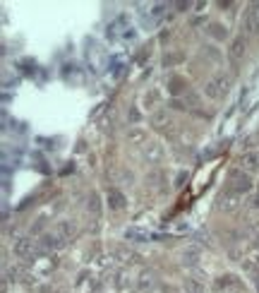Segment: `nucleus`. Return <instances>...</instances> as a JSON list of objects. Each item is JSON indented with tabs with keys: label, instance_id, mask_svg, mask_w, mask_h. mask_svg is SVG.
<instances>
[{
	"label": "nucleus",
	"instance_id": "10",
	"mask_svg": "<svg viewBox=\"0 0 259 293\" xmlns=\"http://www.w3.org/2000/svg\"><path fill=\"white\" fill-rule=\"evenodd\" d=\"M206 277H187V279L182 281V293H204L206 291V286H204V281Z\"/></svg>",
	"mask_w": 259,
	"mask_h": 293
},
{
	"label": "nucleus",
	"instance_id": "1",
	"mask_svg": "<svg viewBox=\"0 0 259 293\" xmlns=\"http://www.w3.org/2000/svg\"><path fill=\"white\" fill-rule=\"evenodd\" d=\"M231 84H233V80L228 72H216V75L204 84V97L211 98V101H221V98L231 92Z\"/></svg>",
	"mask_w": 259,
	"mask_h": 293
},
{
	"label": "nucleus",
	"instance_id": "7",
	"mask_svg": "<svg viewBox=\"0 0 259 293\" xmlns=\"http://www.w3.org/2000/svg\"><path fill=\"white\" fill-rule=\"evenodd\" d=\"M238 164L245 173H259V152H245L238 159Z\"/></svg>",
	"mask_w": 259,
	"mask_h": 293
},
{
	"label": "nucleus",
	"instance_id": "13",
	"mask_svg": "<svg viewBox=\"0 0 259 293\" xmlns=\"http://www.w3.org/2000/svg\"><path fill=\"white\" fill-rule=\"evenodd\" d=\"M245 29H247V34H259V7H257V2L247 10Z\"/></svg>",
	"mask_w": 259,
	"mask_h": 293
},
{
	"label": "nucleus",
	"instance_id": "17",
	"mask_svg": "<svg viewBox=\"0 0 259 293\" xmlns=\"http://www.w3.org/2000/svg\"><path fill=\"white\" fill-rule=\"evenodd\" d=\"M127 142H130V144H147V132L132 127V130L127 132Z\"/></svg>",
	"mask_w": 259,
	"mask_h": 293
},
{
	"label": "nucleus",
	"instance_id": "18",
	"mask_svg": "<svg viewBox=\"0 0 259 293\" xmlns=\"http://www.w3.org/2000/svg\"><path fill=\"white\" fill-rule=\"evenodd\" d=\"M125 240L144 243V240H149V233H144V231H137V228H127V231H125Z\"/></svg>",
	"mask_w": 259,
	"mask_h": 293
},
{
	"label": "nucleus",
	"instance_id": "25",
	"mask_svg": "<svg viewBox=\"0 0 259 293\" xmlns=\"http://www.w3.org/2000/svg\"><path fill=\"white\" fill-rule=\"evenodd\" d=\"M252 284H255V289H257V293H259V272L252 274Z\"/></svg>",
	"mask_w": 259,
	"mask_h": 293
},
{
	"label": "nucleus",
	"instance_id": "21",
	"mask_svg": "<svg viewBox=\"0 0 259 293\" xmlns=\"http://www.w3.org/2000/svg\"><path fill=\"white\" fill-rule=\"evenodd\" d=\"M156 98H159V92H156V89H151L149 94L144 97V106H147V108H154V103H156Z\"/></svg>",
	"mask_w": 259,
	"mask_h": 293
},
{
	"label": "nucleus",
	"instance_id": "20",
	"mask_svg": "<svg viewBox=\"0 0 259 293\" xmlns=\"http://www.w3.org/2000/svg\"><path fill=\"white\" fill-rule=\"evenodd\" d=\"M185 87H187V84L182 82L180 77H173V80H171V92H173V94H177V92H182Z\"/></svg>",
	"mask_w": 259,
	"mask_h": 293
},
{
	"label": "nucleus",
	"instance_id": "19",
	"mask_svg": "<svg viewBox=\"0 0 259 293\" xmlns=\"http://www.w3.org/2000/svg\"><path fill=\"white\" fill-rule=\"evenodd\" d=\"M139 286H142V289H151V286H154V274H151V272H144V274L139 277Z\"/></svg>",
	"mask_w": 259,
	"mask_h": 293
},
{
	"label": "nucleus",
	"instance_id": "5",
	"mask_svg": "<svg viewBox=\"0 0 259 293\" xmlns=\"http://www.w3.org/2000/svg\"><path fill=\"white\" fill-rule=\"evenodd\" d=\"M240 199H243V195H238V193H233V190H223L221 195H218V209L223 211H235L238 207H240Z\"/></svg>",
	"mask_w": 259,
	"mask_h": 293
},
{
	"label": "nucleus",
	"instance_id": "14",
	"mask_svg": "<svg viewBox=\"0 0 259 293\" xmlns=\"http://www.w3.org/2000/svg\"><path fill=\"white\" fill-rule=\"evenodd\" d=\"M199 260H202V250L194 248V245H190V248L182 250V260H180V262H182V267H197Z\"/></svg>",
	"mask_w": 259,
	"mask_h": 293
},
{
	"label": "nucleus",
	"instance_id": "9",
	"mask_svg": "<svg viewBox=\"0 0 259 293\" xmlns=\"http://www.w3.org/2000/svg\"><path fill=\"white\" fill-rule=\"evenodd\" d=\"M68 245V240H63V238L58 236V233H46V236L41 238V252L46 250H60V248H65Z\"/></svg>",
	"mask_w": 259,
	"mask_h": 293
},
{
	"label": "nucleus",
	"instance_id": "4",
	"mask_svg": "<svg viewBox=\"0 0 259 293\" xmlns=\"http://www.w3.org/2000/svg\"><path fill=\"white\" fill-rule=\"evenodd\" d=\"M151 125H154V130H159V132H166L168 137H173V132H175V123L171 120V115L166 111H156L154 115H151Z\"/></svg>",
	"mask_w": 259,
	"mask_h": 293
},
{
	"label": "nucleus",
	"instance_id": "23",
	"mask_svg": "<svg viewBox=\"0 0 259 293\" xmlns=\"http://www.w3.org/2000/svg\"><path fill=\"white\" fill-rule=\"evenodd\" d=\"M180 60V56H171V58H164V65H171V63H175Z\"/></svg>",
	"mask_w": 259,
	"mask_h": 293
},
{
	"label": "nucleus",
	"instance_id": "15",
	"mask_svg": "<svg viewBox=\"0 0 259 293\" xmlns=\"http://www.w3.org/2000/svg\"><path fill=\"white\" fill-rule=\"evenodd\" d=\"M55 233L63 238V240H70V238L75 236V221H60L55 226Z\"/></svg>",
	"mask_w": 259,
	"mask_h": 293
},
{
	"label": "nucleus",
	"instance_id": "8",
	"mask_svg": "<svg viewBox=\"0 0 259 293\" xmlns=\"http://www.w3.org/2000/svg\"><path fill=\"white\" fill-rule=\"evenodd\" d=\"M144 159H147V164H161V159H164V147L154 140L147 142V144H144Z\"/></svg>",
	"mask_w": 259,
	"mask_h": 293
},
{
	"label": "nucleus",
	"instance_id": "6",
	"mask_svg": "<svg viewBox=\"0 0 259 293\" xmlns=\"http://www.w3.org/2000/svg\"><path fill=\"white\" fill-rule=\"evenodd\" d=\"M238 286H240V281L235 279L233 274H223V277H218L214 281V291H218V293H233V291H238Z\"/></svg>",
	"mask_w": 259,
	"mask_h": 293
},
{
	"label": "nucleus",
	"instance_id": "12",
	"mask_svg": "<svg viewBox=\"0 0 259 293\" xmlns=\"http://www.w3.org/2000/svg\"><path fill=\"white\" fill-rule=\"evenodd\" d=\"M106 202H108V209H113V211H120L125 207V195L120 193V190H115V188H110L108 193H106Z\"/></svg>",
	"mask_w": 259,
	"mask_h": 293
},
{
	"label": "nucleus",
	"instance_id": "22",
	"mask_svg": "<svg viewBox=\"0 0 259 293\" xmlns=\"http://www.w3.org/2000/svg\"><path fill=\"white\" fill-rule=\"evenodd\" d=\"M115 255L120 257V262H130V260H132V252H130V250H123V248H118V250H115Z\"/></svg>",
	"mask_w": 259,
	"mask_h": 293
},
{
	"label": "nucleus",
	"instance_id": "2",
	"mask_svg": "<svg viewBox=\"0 0 259 293\" xmlns=\"http://www.w3.org/2000/svg\"><path fill=\"white\" fill-rule=\"evenodd\" d=\"M228 190L238 193V195H245L252 190V178L250 173H245L243 168H231L228 171Z\"/></svg>",
	"mask_w": 259,
	"mask_h": 293
},
{
	"label": "nucleus",
	"instance_id": "11",
	"mask_svg": "<svg viewBox=\"0 0 259 293\" xmlns=\"http://www.w3.org/2000/svg\"><path fill=\"white\" fill-rule=\"evenodd\" d=\"M245 48L247 43L243 36H238V39H233L231 48H228V58H231V63H240L243 60V56H245Z\"/></svg>",
	"mask_w": 259,
	"mask_h": 293
},
{
	"label": "nucleus",
	"instance_id": "26",
	"mask_svg": "<svg viewBox=\"0 0 259 293\" xmlns=\"http://www.w3.org/2000/svg\"><path fill=\"white\" fill-rule=\"evenodd\" d=\"M252 207L259 209V193H255V197H252Z\"/></svg>",
	"mask_w": 259,
	"mask_h": 293
},
{
	"label": "nucleus",
	"instance_id": "27",
	"mask_svg": "<svg viewBox=\"0 0 259 293\" xmlns=\"http://www.w3.org/2000/svg\"><path fill=\"white\" fill-rule=\"evenodd\" d=\"M252 243H255V248H259V231L252 236Z\"/></svg>",
	"mask_w": 259,
	"mask_h": 293
},
{
	"label": "nucleus",
	"instance_id": "16",
	"mask_svg": "<svg viewBox=\"0 0 259 293\" xmlns=\"http://www.w3.org/2000/svg\"><path fill=\"white\" fill-rule=\"evenodd\" d=\"M209 34H211V36H214L216 41H223V39H228V29L223 27V24H216V22H214V24H209Z\"/></svg>",
	"mask_w": 259,
	"mask_h": 293
},
{
	"label": "nucleus",
	"instance_id": "24",
	"mask_svg": "<svg viewBox=\"0 0 259 293\" xmlns=\"http://www.w3.org/2000/svg\"><path fill=\"white\" fill-rule=\"evenodd\" d=\"M91 209L98 211V197H96V195H91Z\"/></svg>",
	"mask_w": 259,
	"mask_h": 293
},
{
	"label": "nucleus",
	"instance_id": "3",
	"mask_svg": "<svg viewBox=\"0 0 259 293\" xmlns=\"http://www.w3.org/2000/svg\"><path fill=\"white\" fill-rule=\"evenodd\" d=\"M12 252L19 260H36L39 252H41V243L34 240V238H19V240L14 243Z\"/></svg>",
	"mask_w": 259,
	"mask_h": 293
}]
</instances>
